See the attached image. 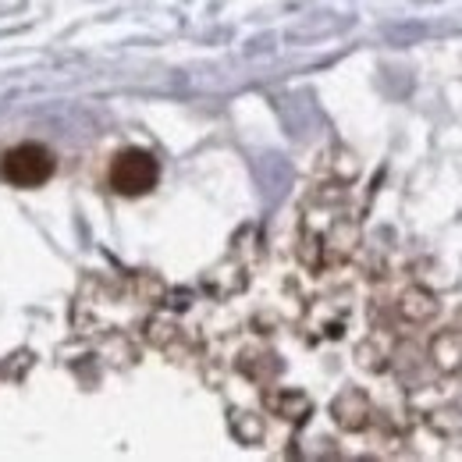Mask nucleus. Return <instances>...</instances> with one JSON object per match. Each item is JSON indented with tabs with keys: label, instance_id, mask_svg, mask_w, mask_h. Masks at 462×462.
<instances>
[{
	"label": "nucleus",
	"instance_id": "f257e3e1",
	"mask_svg": "<svg viewBox=\"0 0 462 462\" xmlns=\"http://www.w3.org/2000/svg\"><path fill=\"white\" fill-rule=\"evenodd\" d=\"M54 174V153L40 143H22L0 157V178L18 189H36Z\"/></svg>",
	"mask_w": 462,
	"mask_h": 462
},
{
	"label": "nucleus",
	"instance_id": "f03ea898",
	"mask_svg": "<svg viewBox=\"0 0 462 462\" xmlns=\"http://www.w3.org/2000/svg\"><path fill=\"white\" fill-rule=\"evenodd\" d=\"M161 168L146 150H121L111 164V189L121 196H143L157 185Z\"/></svg>",
	"mask_w": 462,
	"mask_h": 462
}]
</instances>
